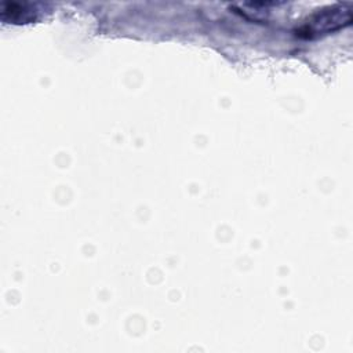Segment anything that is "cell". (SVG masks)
<instances>
[{"mask_svg":"<svg viewBox=\"0 0 353 353\" xmlns=\"http://www.w3.org/2000/svg\"><path fill=\"white\" fill-rule=\"evenodd\" d=\"M352 22V10L347 4H335L314 11L296 30L299 36L313 39L339 30Z\"/></svg>","mask_w":353,"mask_h":353,"instance_id":"6da1fadb","label":"cell"},{"mask_svg":"<svg viewBox=\"0 0 353 353\" xmlns=\"http://www.w3.org/2000/svg\"><path fill=\"white\" fill-rule=\"evenodd\" d=\"M1 18L10 19L12 22H26L32 18V15L28 10H25L22 4L6 3L1 7Z\"/></svg>","mask_w":353,"mask_h":353,"instance_id":"7a4b0ae2","label":"cell"}]
</instances>
